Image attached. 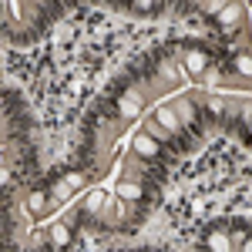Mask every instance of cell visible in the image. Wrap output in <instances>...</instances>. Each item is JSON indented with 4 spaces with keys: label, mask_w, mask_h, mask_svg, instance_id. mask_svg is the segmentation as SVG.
<instances>
[{
    "label": "cell",
    "mask_w": 252,
    "mask_h": 252,
    "mask_svg": "<svg viewBox=\"0 0 252 252\" xmlns=\"http://www.w3.org/2000/svg\"><path fill=\"white\" fill-rule=\"evenodd\" d=\"M131 152H135L141 161H155V158L165 152V145H161L152 131H145V128H141V131H135V138H131Z\"/></svg>",
    "instance_id": "6da1fadb"
},
{
    "label": "cell",
    "mask_w": 252,
    "mask_h": 252,
    "mask_svg": "<svg viewBox=\"0 0 252 252\" xmlns=\"http://www.w3.org/2000/svg\"><path fill=\"white\" fill-rule=\"evenodd\" d=\"M155 118H158V125H161V128H168L175 138L185 131V125H182V118H178V111H175L172 101H158V104H155Z\"/></svg>",
    "instance_id": "7a4b0ae2"
},
{
    "label": "cell",
    "mask_w": 252,
    "mask_h": 252,
    "mask_svg": "<svg viewBox=\"0 0 252 252\" xmlns=\"http://www.w3.org/2000/svg\"><path fill=\"white\" fill-rule=\"evenodd\" d=\"M24 209H27V215L40 219V215L51 209V195H47V189H44V185H34V189H27V195H24Z\"/></svg>",
    "instance_id": "3957f363"
},
{
    "label": "cell",
    "mask_w": 252,
    "mask_h": 252,
    "mask_svg": "<svg viewBox=\"0 0 252 252\" xmlns=\"http://www.w3.org/2000/svg\"><path fill=\"white\" fill-rule=\"evenodd\" d=\"M74 232H78V229H74L71 222H64V219L54 222V225H47V235H51V246H54V249H71L74 239H78Z\"/></svg>",
    "instance_id": "277c9868"
},
{
    "label": "cell",
    "mask_w": 252,
    "mask_h": 252,
    "mask_svg": "<svg viewBox=\"0 0 252 252\" xmlns=\"http://www.w3.org/2000/svg\"><path fill=\"white\" fill-rule=\"evenodd\" d=\"M118 195L125 198V202H131V205H138V202H145V182H138V178H118Z\"/></svg>",
    "instance_id": "5b68a950"
},
{
    "label": "cell",
    "mask_w": 252,
    "mask_h": 252,
    "mask_svg": "<svg viewBox=\"0 0 252 252\" xmlns=\"http://www.w3.org/2000/svg\"><path fill=\"white\" fill-rule=\"evenodd\" d=\"M108 198H111V195L104 192V189H91V192H84V198H81V212H84V215H101V209L108 205Z\"/></svg>",
    "instance_id": "8992f818"
},
{
    "label": "cell",
    "mask_w": 252,
    "mask_h": 252,
    "mask_svg": "<svg viewBox=\"0 0 252 252\" xmlns=\"http://www.w3.org/2000/svg\"><path fill=\"white\" fill-rule=\"evenodd\" d=\"M34 3H40V7H51V3H58V0H34Z\"/></svg>",
    "instance_id": "52a82bcc"
}]
</instances>
